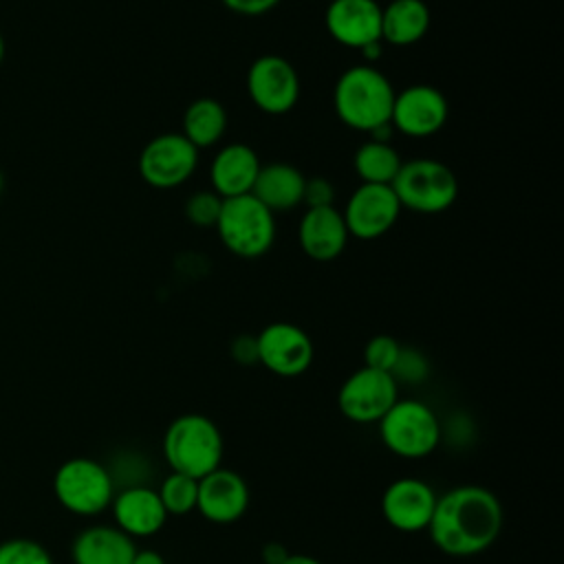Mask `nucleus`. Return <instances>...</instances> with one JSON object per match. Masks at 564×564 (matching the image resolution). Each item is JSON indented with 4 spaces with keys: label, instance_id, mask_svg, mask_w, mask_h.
<instances>
[{
    "label": "nucleus",
    "instance_id": "28",
    "mask_svg": "<svg viewBox=\"0 0 564 564\" xmlns=\"http://www.w3.org/2000/svg\"><path fill=\"white\" fill-rule=\"evenodd\" d=\"M401 352V344L392 335H375L364 348V366L390 372Z\"/></svg>",
    "mask_w": 564,
    "mask_h": 564
},
{
    "label": "nucleus",
    "instance_id": "23",
    "mask_svg": "<svg viewBox=\"0 0 564 564\" xmlns=\"http://www.w3.org/2000/svg\"><path fill=\"white\" fill-rule=\"evenodd\" d=\"M227 130V110L214 97L194 99L183 115V137L194 148L216 145Z\"/></svg>",
    "mask_w": 564,
    "mask_h": 564
},
{
    "label": "nucleus",
    "instance_id": "31",
    "mask_svg": "<svg viewBox=\"0 0 564 564\" xmlns=\"http://www.w3.org/2000/svg\"><path fill=\"white\" fill-rule=\"evenodd\" d=\"M231 357L242 366L258 364V341L256 335H238L231 341Z\"/></svg>",
    "mask_w": 564,
    "mask_h": 564
},
{
    "label": "nucleus",
    "instance_id": "9",
    "mask_svg": "<svg viewBox=\"0 0 564 564\" xmlns=\"http://www.w3.org/2000/svg\"><path fill=\"white\" fill-rule=\"evenodd\" d=\"M399 399V383L390 372L361 366L337 392L339 412L352 423H379Z\"/></svg>",
    "mask_w": 564,
    "mask_h": 564
},
{
    "label": "nucleus",
    "instance_id": "3",
    "mask_svg": "<svg viewBox=\"0 0 564 564\" xmlns=\"http://www.w3.org/2000/svg\"><path fill=\"white\" fill-rule=\"evenodd\" d=\"M223 452V434L205 414H181L165 427L163 456L172 471L198 480L220 467Z\"/></svg>",
    "mask_w": 564,
    "mask_h": 564
},
{
    "label": "nucleus",
    "instance_id": "1",
    "mask_svg": "<svg viewBox=\"0 0 564 564\" xmlns=\"http://www.w3.org/2000/svg\"><path fill=\"white\" fill-rule=\"evenodd\" d=\"M500 529L502 505L494 491L480 485H460L441 494L427 524L434 546L454 557L487 551Z\"/></svg>",
    "mask_w": 564,
    "mask_h": 564
},
{
    "label": "nucleus",
    "instance_id": "19",
    "mask_svg": "<svg viewBox=\"0 0 564 564\" xmlns=\"http://www.w3.org/2000/svg\"><path fill=\"white\" fill-rule=\"evenodd\" d=\"M260 159L247 143H229L220 148L212 161L209 178L220 198H234L251 194L256 176L260 172Z\"/></svg>",
    "mask_w": 564,
    "mask_h": 564
},
{
    "label": "nucleus",
    "instance_id": "37",
    "mask_svg": "<svg viewBox=\"0 0 564 564\" xmlns=\"http://www.w3.org/2000/svg\"><path fill=\"white\" fill-rule=\"evenodd\" d=\"M4 59V40H2V33H0V62Z\"/></svg>",
    "mask_w": 564,
    "mask_h": 564
},
{
    "label": "nucleus",
    "instance_id": "32",
    "mask_svg": "<svg viewBox=\"0 0 564 564\" xmlns=\"http://www.w3.org/2000/svg\"><path fill=\"white\" fill-rule=\"evenodd\" d=\"M229 11L240 15H262L271 11L280 0H220Z\"/></svg>",
    "mask_w": 564,
    "mask_h": 564
},
{
    "label": "nucleus",
    "instance_id": "15",
    "mask_svg": "<svg viewBox=\"0 0 564 564\" xmlns=\"http://www.w3.org/2000/svg\"><path fill=\"white\" fill-rule=\"evenodd\" d=\"M249 498L247 480L234 469L218 467L198 478L196 511L214 524H231L247 513Z\"/></svg>",
    "mask_w": 564,
    "mask_h": 564
},
{
    "label": "nucleus",
    "instance_id": "12",
    "mask_svg": "<svg viewBox=\"0 0 564 564\" xmlns=\"http://www.w3.org/2000/svg\"><path fill=\"white\" fill-rule=\"evenodd\" d=\"M401 214V205L390 185L361 183L341 209L346 229L359 240H375L390 231Z\"/></svg>",
    "mask_w": 564,
    "mask_h": 564
},
{
    "label": "nucleus",
    "instance_id": "14",
    "mask_svg": "<svg viewBox=\"0 0 564 564\" xmlns=\"http://www.w3.org/2000/svg\"><path fill=\"white\" fill-rule=\"evenodd\" d=\"M436 498V491L425 480L403 476L386 487L381 496V513L392 529L401 533H419L427 529Z\"/></svg>",
    "mask_w": 564,
    "mask_h": 564
},
{
    "label": "nucleus",
    "instance_id": "29",
    "mask_svg": "<svg viewBox=\"0 0 564 564\" xmlns=\"http://www.w3.org/2000/svg\"><path fill=\"white\" fill-rule=\"evenodd\" d=\"M390 375L394 377L397 383L399 381H408V383L423 381L425 375H427V361H425L423 352H419L414 348H403L401 346V352H399L397 364L390 370Z\"/></svg>",
    "mask_w": 564,
    "mask_h": 564
},
{
    "label": "nucleus",
    "instance_id": "26",
    "mask_svg": "<svg viewBox=\"0 0 564 564\" xmlns=\"http://www.w3.org/2000/svg\"><path fill=\"white\" fill-rule=\"evenodd\" d=\"M0 564H53V560L40 542L13 538L0 544Z\"/></svg>",
    "mask_w": 564,
    "mask_h": 564
},
{
    "label": "nucleus",
    "instance_id": "34",
    "mask_svg": "<svg viewBox=\"0 0 564 564\" xmlns=\"http://www.w3.org/2000/svg\"><path fill=\"white\" fill-rule=\"evenodd\" d=\"M132 564H165L163 555L159 551H152V549H137L134 551V557H132Z\"/></svg>",
    "mask_w": 564,
    "mask_h": 564
},
{
    "label": "nucleus",
    "instance_id": "24",
    "mask_svg": "<svg viewBox=\"0 0 564 564\" xmlns=\"http://www.w3.org/2000/svg\"><path fill=\"white\" fill-rule=\"evenodd\" d=\"M401 156L390 143L379 141H366L357 148L352 156V165L361 183H377V185H390L401 167Z\"/></svg>",
    "mask_w": 564,
    "mask_h": 564
},
{
    "label": "nucleus",
    "instance_id": "17",
    "mask_svg": "<svg viewBox=\"0 0 564 564\" xmlns=\"http://www.w3.org/2000/svg\"><path fill=\"white\" fill-rule=\"evenodd\" d=\"M110 507L115 527H119L130 538L156 535L167 520V511L156 489L145 485H130L121 491H115Z\"/></svg>",
    "mask_w": 564,
    "mask_h": 564
},
{
    "label": "nucleus",
    "instance_id": "33",
    "mask_svg": "<svg viewBox=\"0 0 564 564\" xmlns=\"http://www.w3.org/2000/svg\"><path fill=\"white\" fill-rule=\"evenodd\" d=\"M286 549L280 542H269L262 546V560L264 564H282L286 560Z\"/></svg>",
    "mask_w": 564,
    "mask_h": 564
},
{
    "label": "nucleus",
    "instance_id": "35",
    "mask_svg": "<svg viewBox=\"0 0 564 564\" xmlns=\"http://www.w3.org/2000/svg\"><path fill=\"white\" fill-rule=\"evenodd\" d=\"M282 564H322V562L313 555H306V553H289Z\"/></svg>",
    "mask_w": 564,
    "mask_h": 564
},
{
    "label": "nucleus",
    "instance_id": "5",
    "mask_svg": "<svg viewBox=\"0 0 564 564\" xmlns=\"http://www.w3.org/2000/svg\"><path fill=\"white\" fill-rule=\"evenodd\" d=\"M401 209L419 214H438L449 209L458 198L456 174L436 159H412L401 163L390 183Z\"/></svg>",
    "mask_w": 564,
    "mask_h": 564
},
{
    "label": "nucleus",
    "instance_id": "21",
    "mask_svg": "<svg viewBox=\"0 0 564 564\" xmlns=\"http://www.w3.org/2000/svg\"><path fill=\"white\" fill-rule=\"evenodd\" d=\"M306 176L291 163H267L260 165L256 183L251 187V196H256L267 209L289 212L302 203Z\"/></svg>",
    "mask_w": 564,
    "mask_h": 564
},
{
    "label": "nucleus",
    "instance_id": "8",
    "mask_svg": "<svg viewBox=\"0 0 564 564\" xmlns=\"http://www.w3.org/2000/svg\"><path fill=\"white\" fill-rule=\"evenodd\" d=\"M198 165V148L181 132H161L152 137L139 154L141 178L156 189L183 185Z\"/></svg>",
    "mask_w": 564,
    "mask_h": 564
},
{
    "label": "nucleus",
    "instance_id": "16",
    "mask_svg": "<svg viewBox=\"0 0 564 564\" xmlns=\"http://www.w3.org/2000/svg\"><path fill=\"white\" fill-rule=\"evenodd\" d=\"M324 24L328 35L348 48L359 51L381 42V7L377 0H330Z\"/></svg>",
    "mask_w": 564,
    "mask_h": 564
},
{
    "label": "nucleus",
    "instance_id": "25",
    "mask_svg": "<svg viewBox=\"0 0 564 564\" xmlns=\"http://www.w3.org/2000/svg\"><path fill=\"white\" fill-rule=\"evenodd\" d=\"M167 516H187L196 509L198 480L178 471H170L156 489Z\"/></svg>",
    "mask_w": 564,
    "mask_h": 564
},
{
    "label": "nucleus",
    "instance_id": "7",
    "mask_svg": "<svg viewBox=\"0 0 564 564\" xmlns=\"http://www.w3.org/2000/svg\"><path fill=\"white\" fill-rule=\"evenodd\" d=\"M55 498L75 516H97L115 498V478L106 465L93 458H68L53 476Z\"/></svg>",
    "mask_w": 564,
    "mask_h": 564
},
{
    "label": "nucleus",
    "instance_id": "38",
    "mask_svg": "<svg viewBox=\"0 0 564 564\" xmlns=\"http://www.w3.org/2000/svg\"><path fill=\"white\" fill-rule=\"evenodd\" d=\"M2 183H4V181H2V172H0V194H2Z\"/></svg>",
    "mask_w": 564,
    "mask_h": 564
},
{
    "label": "nucleus",
    "instance_id": "27",
    "mask_svg": "<svg viewBox=\"0 0 564 564\" xmlns=\"http://www.w3.org/2000/svg\"><path fill=\"white\" fill-rule=\"evenodd\" d=\"M223 198L214 189H200L185 203V218L196 227H216Z\"/></svg>",
    "mask_w": 564,
    "mask_h": 564
},
{
    "label": "nucleus",
    "instance_id": "36",
    "mask_svg": "<svg viewBox=\"0 0 564 564\" xmlns=\"http://www.w3.org/2000/svg\"><path fill=\"white\" fill-rule=\"evenodd\" d=\"M359 53L368 59V64L370 62H377L379 57H381V42H375V44H368V46H364V48H359Z\"/></svg>",
    "mask_w": 564,
    "mask_h": 564
},
{
    "label": "nucleus",
    "instance_id": "6",
    "mask_svg": "<svg viewBox=\"0 0 564 564\" xmlns=\"http://www.w3.org/2000/svg\"><path fill=\"white\" fill-rule=\"evenodd\" d=\"M379 436L394 456L425 458L441 443V421L427 403L397 399L379 419Z\"/></svg>",
    "mask_w": 564,
    "mask_h": 564
},
{
    "label": "nucleus",
    "instance_id": "2",
    "mask_svg": "<svg viewBox=\"0 0 564 564\" xmlns=\"http://www.w3.org/2000/svg\"><path fill=\"white\" fill-rule=\"evenodd\" d=\"M394 88L388 77L372 64H359L344 70L333 90L337 117L355 130L370 132L390 123Z\"/></svg>",
    "mask_w": 564,
    "mask_h": 564
},
{
    "label": "nucleus",
    "instance_id": "20",
    "mask_svg": "<svg viewBox=\"0 0 564 564\" xmlns=\"http://www.w3.org/2000/svg\"><path fill=\"white\" fill-rule=\"evenodd\" d=\"M134 542L115 524H95L84 529L73 546V564H132Z\"/></svg>",
    "mask_w": 564,
    "mask_h": 564
},
{
    "label": "nucleus",
    "instance_id": "18",
    "mask_svg": "<svg viewBox=\"0 0 564 564\" xmlns=\"http://www.w3.org/2000/svg\"><path fill=\"white\" fill-rule=\"evenodd\" d=\"M297 238L302 251L311 260L330 262L341 256L350 234L346 229L341 212L335 209V205H330L306 209L297 227Z\"/></svg>",
    "mask_w": 564,
    "mask_h": 564
},
{
    "label": "nucleus",
    "instance_id": "10",
    "mask_svg": "<svg viewBox=\"0 0 564 564\" xmlns=\"http://www.w3.org/2000/svg\"><path fill=\"white\" fill-rule=\"evenodd\" d=\"M247 93L267 115H284L300 99V77L282 55H260L247 70Z\"/></svg>",
    "mask_w": 564,
    "mask_h": 564
},
{
    "label": "nucleus",
    "instance_id": "11",
    "mask_svg": "<svg viewBox=\"0 0 564 564\" xmlns=\"http://www.w3.org/2000/svg\"><path fill=\"white\" fill-rule=\"evenodd\" d=\"M258 364L278 377H300L313 364V341L291 322H273L258 335Z\"/></svg>",
    "mask_w": 564,
    "mask_h": 564
},
{
    "label": "nucleus",
    "instance_id": "13",
    "mask_svg": "<svg viewBox=\"0 0 564 564\" xmlns=\"http://www.w3.org/2000/svg\"><path fill=\"white\" fill-rule=\"evenodd\" d=\"M449 115L445 95L430 84H412L394 93L390 123L405 137L425 139L436 134Z\"/></svg>",
    "mask_w": 564,
    "mask_h": 564
},
{
    "label": "nucleus",
    "instance_id": "30",
    "mask_svg": "<svg viewBox=\"0 0 564 564\" xmlns=\"http://www.w3.org/2000/svg\"><path fill=\"white\" fill-rule=\"evenodd\" d=\"M302 203L306 209L313 207H330L335 203V187L328 178L324 176H313L304 181V192H302Z\"/></svg>",
    "mask_w": 564,
    "mask_h": 564
},
{
    "label": "nucleus",
    "instance_id": "4",
    "mask_svg": "<svg viewBox=\"0 0 564 564\" xmlns=\"http://www.w3.org/2000/svg\"><path fill=\"white\" fill-rule=\"evenodd\" d=\"M220 242L238 258H260L275 240V218L256 196L223 198L216 227Z\"/></svg>",
    "mask_w": 564,
    "mask_h": 564
},
{
    "label": "nucleus",
    "instance_id": "22",
    "mask_svg": "<svg viewBox=\"0 0 564 564\" xmlns=\"http://www.w3.org/2000/svg\"><path fill=\"white\" fill-rule=\"evenodd\" d=\"M432 15L423 0H392L381 7V42L392 46L416 44L430 29Z\"/></svg>",
    "mask_w": 564,
    "mask_h": 564
}]
</instances>
